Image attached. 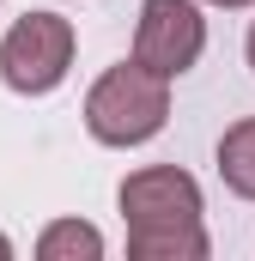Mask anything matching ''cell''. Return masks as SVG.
<instances>
[{"mask_svg": "<svg viewBox=\"0 0 255 261\" xmlns=\"http://www.w3.org/2000/svg\"><path fill=\"white\" fill-rule=\"evenodd\" d=\"M128 261H207L213 243L200 231V182L176 164H146L122 182Z\"/></svg>", "mask_w": 255, "mask_h": 261, "instance_id": "1", "label": "cell"}, {"mask_svg": "<svg viewBox=\"0 0 255 261\" xmlns=\"http://www.w3.org/2000/svg\"><path fill=\"white\" fill-rule=\"evenodd\" d=\"M164 122H170V79H158L140 61L97 73L91 91H85V134L97 146H122V152L146 146V140L164 134Z\"/></svg>", "mask_w": 255, "mask_h": 261, "instance_id": "2", "label": "cell"}, {"mask_svg": "<svg viewBox=\"0 0 255 261\" xmlns=\"http://www.w3.org/2000/svg\"><path fill=\"white\" fill-rule=\"evenodd\" d=\"M73 49H79L73 18H61V12H24L0 37V79H6V91L49 97L67 79V67H73Z\"/></svg>", "mask_w": 255, "mask_h": 261, "instance_id": "3", "label": "cell"}, {"mask_svg": "<svg viewBox=\"0 0 255 261\" xmlns=\"http://www.w3.org/2000/svg\"><path fill=\"white\" fill-rule=\"evenodd\" d=\"M207 49V18L194 0H140L134 24V61L152 67L158 79H183Z\"/></svg>", "mask_w": 255, "mask_h": 261, "instance_id": "4", "label": "cell"}, {"mask_svg": "<svg viewBox=\"0 0 255 261\" xmlns=\"http://www.w3.org/2000/svg\"><path fill=\"white\" fill-rule=\"evenodd\" d=\"M37 261H104V231L85 219H55L37 237Z\"/></svg>", "mask_w": 255, "mask_h": 261, "instance_id": "5", "label": "cell"}, {"mask_svg": "<svg viewBox=\"0 0 255 261\" xmlns=\"http://www.w3.org/2000/svg\"><path fill=\"white\" fill-rule=\"evenodd\" d=\"M219 176H225L231 195L255 200V116L225 128V140H219Z\"/></svg>", "mask_w": 255, "mask_h": 261, "instance_id": "6", "label": "cell"}, {"mask_svg": "<svg viewBox=\"0 0 255 261\" xmlns=\"http://www.w3.org/2000/svg\"><path fill=\"white\" fill-rule=\"evenodd\" d=\"M207 6H225V12H243V6H255V0H207Z\"/></svg>", "mask_w": 255, "mask_h": 261, "instance_id": "7", "label": "cell"}, {"mask_svg": "<svg viewBox=\"0 0 255 261\" xmlns=\"http://www.w3.org/2000/svg\"><path fill=\"white\" fill-rule=\"evenodd\" d=\"M243 55H249V67H255V24H249V37H243Z\"/></svg>", "mask_w": 255, "mask_h": 261, "instance_id": "8", "label": "cell"}, {"mask_svg": "<svg viewBox=\"0 0 255 261\" xmlns=\"http://www.w3.org/2000/svg\"><path fill=\"white\" fill-rule=\"evenodd\" d=\"M0 261H12V237L6 231H0Z\"/></svg>", "mask_w": 255, "mask_h": 261, "instance_id": "9", "label": "cell"}]
</instances>
